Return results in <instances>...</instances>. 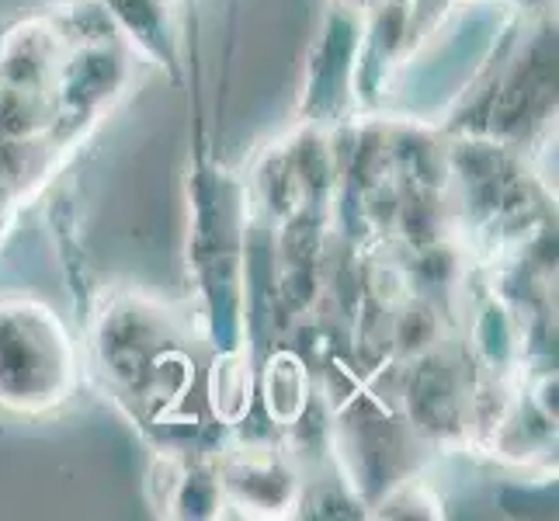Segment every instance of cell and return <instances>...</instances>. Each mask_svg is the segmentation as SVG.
I'll list each match as a JSON object with an SVG mask.
<instances>
[{
    "label": "cell",
    "instance_id": "obj_1",
    "mask_svg": "<svg viewBox=\"0 0 559 521\" xmlns=\"http://www.w3.org/2000/svg\"><path fill=\"white\" fill-rule=\"evenodd\" d=\"M81 365L63 317L28 296H0V407L56 414L76 393Z\"/></svg>",
    "mask_w": 559,
    "mask_h": 521
},
{
    "label": "cell",
    "instance_id": "obj_2",
    "mask_svg": "<svg viewBox=\"0 0 559 521\" xmlns=\"http://www.w3.org/2000/svg\"><path fill=\"white\" fill-rule=\"evenodd\" d=\"M240 188L226 170L199 150L191 174V264L205 299L209 338L219 355L234 358L240 347Z\"/></svg>",
    "mask_w": 559,
    "mask_h": 521
},
{
    "label": "cell",
    "instance_id": "obj_3",
    "mask_svg": "<svg viewBox=\"0 0 559 521\" xmlns=\"http://www.w3.org/2000/svg\"><path fill=\"white\" fill-rule=\"evenodd\" d=\"M102 358V372L132 400H157L160 382L178 372V331L167 310L146 299H115L105 306L98 338H94Z\"/></svg>",
    "mask_w": 559,
    "mask_h": 521
},
{
    "label": "cell",
    "instance_id": "obj_4",
    "mask_svg": "<svg viewBox=\"0 0 559 521\" xmlns=\"http://www.w3.org/2000/svg\"><path fill=\"white\" fill-rule=\"evenodd\" d=\"M129 73V46L122 38L70 46L63 52L49 84L52 119L46 140L56 153L76 146V140L87 137V129L105 119V111H111V105L122 98Z\"/></svg>",
    "mask_w": 559,
    "mask_h": 521
},
{
    "label": "cell",
    "instance_id": "obj_5",
    "mask_svg": "<svg viewBox=\"0 0 559 521\" xmlns=\"http://www.w3.org/2000/svg\"><path fill=\"white\" fill-rule=\"evenodd\" d=\"M361 17L348 8H334L313 49L310 84H306V115L310 122H334L341 105L352 98L361 67Z\"/></svg>",
    "mask_w": 559,
    "mask_h": 521
},
{
    "label": "cell",
    "instance_id": "obj_6",
    "mask_svg": "<svg viewBox=\"0 0 559 521\" xmlns=\"http://www.w3.org/2000/svg\"><path fill=\"white\" fill-rule=\"evenodd\" d=\"M98 4L129 52L150 60L175 87L185 84V56L170 0H98Z\"/></svg>",
    "mask_w": 559,
    "mask_h": 521
},
{
    "label": "cell",
    "instance_id": "obj_7",
    "mask_svg": "<svg viewBox=\"0 0 559 521\" xmlns=\"http://www.w3.org/2000/svg\"><path fill=\"white\" fill-rule=\"evenodd\" d=\"M63 52L67 43L56 32L52 17H28V22L11 28L4 43H0V84L49 91Z\"/></svg>",
    "mask_w": 559,
    "mask_h": 521
},
{
    "label": "cell",
    "instance_id": "obj_8",
    "mask_svg": "<svg viewBox=\"0 0 559 521\" xmlns=\"http://www.w3.org/2000/svg\"><path fill=\"white\" fill-rule=\"evenodd\" d=\"M382 4V0H341V8H348V11H355V14H361V11H376Z\"/></svg>",
    "mask_w": 559,
    "mask_h": 521
}]
</instances>
